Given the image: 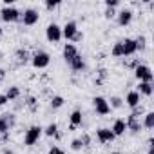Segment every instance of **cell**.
I'll list each match as a JSON object with an SVG mask.
<instances>
[{"label": "cell", "mask_w": 154, "mask_h": 154, "mask_svg": "<svg viewBox=\"0 0 154 154\" xmlns=\"http://www.w3.org/2000/svg\"><path fill=\"white\" fill-rule=\"evenodd\" d=\"M42 134H44V129H42L40 125H31V127L26 131V134H24V143H26L27 147H31V145H35V143L40 140Z\"/></svg>", "instance_id": "cell-3"}, {"label": "cell", "mask_w": 154, "mask_h": 154, "mask_svg": "<svg viewBox=\"0 0 154 154\" xmlns=\"http://www.w3.org/2000/svg\"><path fill=\"white\" fill-rule=\"evenodd\" d=\"M96 138H98L100 143H111V141H114L116 136L112 134L111 129H107V127H100V129L96 131Z\"/></svg>", "instance_id": "cell-10"}, {"label": "cell", "mask_w": 154, "mask_h": 154, "mask_svg": "<svg viewBox=\"0 0 154 154\" xmlns=\"http://www.w3.org/2000/svg\"><path fill=\"white\" fill-rule=\"evenodd\" d=\"M47 154H65L63 152V149H60V147H56V145H53L49 150H47Z\"/></svg>", "instance_id": "cell-36"}, {"label": "cell", "mask_w": 154, "mask_h": 154, "mask_svg": "<svg viewBox=\"0 0 154 154\" xmlns=\"http://www.w3.org/2000/svg\"><path fill=\"white\" fill-rule=\"evenodd\" d=\"M82 40H84V33H82V31L78 29V31L74 33V36L71 38V42H74V44H76V42H82Z\"/></svg>", "instance_id": "cell-35"}, {"label": "cell", "mask_w": 154, "mask_h": 154, "mask_svg": "<svg viewBox=\"0 0 154 154\" xmlns=\"http://www.w3.org/2000/svg\"><path fill=\"white\" fill-rule=\"evenodd\" d=\"M44 134H45V136H49V138L56 136V134H58V125H56V123H49V125L44 129Z\"/></svg>", "instance_id": "cell-29"}, {"label": "cell", "mask_w": 154, "mask_h": 154, "mask_svg": "<svg viewBox=\"0 0 154 154\" xmlns=\"http://www.w3.org/2000/svg\"><path fill=\"white\" fill-rule=\"evenodd\" d=\"M107 103L111 109H122L123 107V100L120 96H111V100H107Z\"/></svg>", "instance_id": "cell-26"}, {"label": "cell", "mask_w": 154, "mask_h": 154, "mask_svg": "<svg viewBox=\"0 0 154 154\" xmlns=\"http://www.w3.org/2000/svg\"><path fill=\"white\" fill-rule=\"evenodd\" d=\"M6 78V69H0V82Z\"/></svg>", "instance_id": "cell-40"}, {"label": "cell", "mask_w": 154, "mask_h": 154, "mask_svg": "<svg viewBox=\"0 0 154 154\" xmlns=\"http://www.w3.org/2000/svg\"><path fill=\"white\" fill-rule=\"evenodd\" d=\"M111 131H112V134H114V136H122V134H125V131H127V125H125V120H122V118H118V120H114V123H112V127H111Z\"/></svg>", "instance_id": "cell-17"}, {"label": "cell", "mask_w": 154, "mask_h": 154, "mask_svg": "<svg viewBox=\"0 0 154 154\" xmlns=\"http://www.w3.org/2000/svg\"><path fill=\"white\" fill-rule=\"evenodd\" d=\"M60 6V0H47V2H45V9H54V8H58Z\"/></svg>", "instance_id": "cell-32"}, {"label": "cell", "mask_w": 154, "mask_h": 154, "mask_svg": "<svg viewBox=\"0 0 154 154\" xmlns=\"http://www.w3.org/2000/svg\"><path fill=\"white\" fill-rule=\"evenodd\" d=\"M141 127H145V129H149V131H152V129H154V112H152V111L145 112V120H143Z\"/></svg>", "instance_id": "cell-23"}, {"label": "cell", "mask_w": 154, "mask_h": 154, "mask_svg": "<svg viewBox=\"0 0 154 154\" xmlns=\"http://www.w3.org/2000/svg\"><path fill=\"white\" fill-rule=\"evenodd\" d=\"M103 15H105V18H107V20H112V18L116 17V9H111V8H105V13H103Z\"/></svg>", "instance_id": "cell-34"}, {"label": "cell", "mask_w": 154, "mask_h": 154, "mask_svg": "<svg viewBox=\"0 0 154 154\" xmlns=\"http://www.w3.org/2000/svg\"><path fill=\"white\" fill-rule=\"evenodd\" d=\"M125 125H127V131H131L132 134H138L143 127H141V122H140V118H136V116H132V114H129L127 116V120H125Z\"/></svg>", "instance_id": "cell-11"}, {"label": "cell", "mask_w": 154, "mask_h": 154, "mask_svg": "<svg viewBox=\"0 0 154 154\" xmlns=\"http://www.w3.org/2000/svg\"><path fill=\"white\" fill-rule=\"evenodd\" d=\"M131 114H132V116H136V118H140L141 114H145V109H143V105H138V107H134Z\"/></svg>", "instance_id": "cell-33"}, {"label": "cell", "mask_w": 154, "mask_h": 154, "mask_svg": "<svg viewBox=\"0 0 154 154\" xmlns=\"http://www.w3.org/2000/svg\"><path fill=\"white\" fill-rule=\"evenodd\" d=\"M82 120H84V116H82V111L80 109H74L72 112H71V116H69V122H71V125H69V131H74L78 125H82Z\"/></svg>", "instance_id": "cell-13"}, {"label": "cell", "mask_w": 154, "mask_h": 154, "mask_svg": "<svg viewBox=\"0 0 154 154\" xmlns=\"http://www.w3.org/2000/svg\"><path fill=\"white\" fill-rule=\"evenodd\" d=\"M65 103V100H63V96H51V100H49V107L51 109H60L62 105Z\"/></svg>", "instance_id": "cell-25"}, {"label": "cell", "mask_w": 154, "mask_h": 154, "mask_svg": "<svg viewBox=\"0 0 154 154\" xmlns=\"http://www.w3.org/2000/svg\"><path fill=\"white\" fill-rule=\"evenodd\" d=\"M4 94H6L8 102H15V100H18V98H20V89H18L17 85H9V87H8V91H6Z\"/></svg>", "instance_id": "cell-22"}, {"label": "cell", "mask_w": 154, "mask_h": 154, "mask_svg": "<svg viewBox=\"0 0 154 154\" xmlns=\"http://www.w3.org/2000/svg\"><path fill=\"white\" fill-rule=\"evenodd\" d=\"M111 154H122V152H111Z\"/></svg>", "instance_id": "cell-44"}, {"label": "cell", "mask_w": 154, "mask_h": 154, "mask_svg": "<svg viewBox=\"0 0 154 154\" xmlns=\"http://www.w3.org/2000/svg\"><path fill=\"white\" fill-rule=\"evenodd\" d=\"M2 116H4V120L8 122L9 129H13V127L17 125V114H15V112H4Z\"/></svg>", "instance_id": "cell-28"}, {"label": "cell", "mask_w": 154, "mask_h": 154, "mask_svg": "<svg viewBox=\"0 0 154 154\" xmlns=\"http://www.w3.org/2000/svg\"><path fill=\"white\" fill-rule=\"evenodd\" d=\"M80 141H82V145H84V149H87V147H91V136H89L87 132H84V134L80 136Z\"/></svg>", "instance_id": "cell-30"}, {"label": "cell", "mask_w": 154, "mask_h": 154, "mask_svg": "<svg viewBox=\"0 0 154 154\" xmlns=\"http://www.w3.org/2000/svg\"><path fill=\"white\" fill-rule=\"evenodd\" d=\"M134 78L138 82H149V84H152V71H150V67L145 65V63H140L134 69Z\"/></svg>", "instance_id": "cell-4"}, {"label": "cell", "mask_w": 154, "mask_h": 154, "mask_svg": "<svg viewBox=\"0 0 154 154\" xmlns=\"http://www.w3.org/2000/svg\"><path fill=\"white\" fill-rule=\"evenodd\" d=\"M8 103V98H6V94H0V107H4Z\"/></svg>", "instance_id": "cell-38"}, {"label": "cell", "mask_w": 154, "mask_h": 154, "mask_svg": "<svg viewBox=\"0 0 154 154\" xmlns=\"http://www.w3.org/2000/svg\"><path fill=\"white\" fill-rule=\"evenodd\" d=\"M31 63L36 69H45L51 63V54L44 49H38V51H35V54H31Z\"/></svg>", "instance_id": "cell-1"}, {"label": "cell", "mask_w": 154, "mask_h": 154, "mask_svg": "<svg viewBox=\"0 0 154 154\" xmlns=\"http://www.w3.org/2000/svg\"><path fill=\"white\" fill-rule=\"evenodd\" d=\"M152 84H149V82H140L138 84V94H143V96H152Z\"/></svg>", "instance_id": "cell-21"}, {"label": "cell", "mask_w": 154, "mask_h": 154, "mask_svg": "<svg viewBox=\"0 0 154 154\" xmlns=\"http://www.w3.org/2000/svg\"><path fill=\"white\" fill-rule=\"evenodd\" d=\"M2 35H4V29H2V27H0V38H2Z\"/></svg>", "instance_id": "cell-42"}, {"label": "cell", "mask_w": 154, "mask_h": 154, "mask_svg": "<svg viewBox=\"0 0 154 154\" xmlns=\"http://www.w3.org/2000/svg\"><path fill=\"white\" fill-rule=\"evenodd\" d=\"M20 17H22V11H18L15 6H4L0 9V18L4 22H20Z\"/></svg>", "instance_id": "cell-2"}, {"label": "cell", "mask_w": 154, "mask_h": 154, "mask_svg": "<svg viewBox=\"0 0 154 154\" xmlns=\"http://www.w3.org/2000/svg\"><path fill=\"white\" fill-rule=\"evenodd\" d=\"M76 54H78V49H76V45L74 44H65L63 45V49H62V56H63V60L69 63Z\"/></svg>", "instance_id": "cell-12"}, {"label": "cell", "mask_w": 154, "mask_h": 154, "mask_svg": "<svg viewBox=\"0 0 154 154\" xmlns=\"http://www.w3.org/2000/svg\"><path fill=\"white\" fill-rule=\"evenodd\" d=\"M109 78V72H107V69L105 67H100L98 71H96V78H94V85H103L105 84V80Z\"/></svg>", "instance_id": "cell-18"}, {"label": "cell", "mask_w": 154, "mask_h": 154, "mask_svg": "<svg viewBox=\"0 0 154 154\" xmlns=\"http://www.w3.org/2000/svg\"><path fill=\"white\" fill-rule=\"evenodd\" d=\"M93 105H94V111L100 116H105V114L111 112V107H109V103H107V100L103 96H94L93 98Z\"/></svg>", "instance_id": "cell-7"}, {"label": "cell", "mask_w": 154, "mask_h": 154, "mask_svg": "<svg viewBox=\"0 0 154 154\" xmlns=\"http://www.w3.org/2000/svg\"><path fill=\"white\" fill-rule=\"evenodd\" d=\"M2 154H15V150H13V149H9V147H6V149L2 150Z\"/></svg>", "instance_id": "cell-39"}, {"label": "cell", "mask_w": 154, "mask_h": 154, "mask_svg": "<svg viewBox=\"0 0 154 154\" xmlns=\"http://www.w3.org/2000/svg\"><path fill=\"white\" fill-rule=\"evenodd\" d=\"M111 54H112L114 58H122V56H123V49H122V40H120V42H116V44L112 45V49H111Z\"/></svg>", "instance_id": "cell-27"}, {"label": "cell", "mask_w": 154, "mask_h": 154, "mask_svg": "<svg viewBox=\"0 0 154 154\" xmlns=\"http://www.w3.org/2000/svg\"><path fill=\"white\" fill-rule=\"evenodd\" d=\"M125 103L131 107V109H134V107H138L140 105V94L136 93V91H131L127 96H125Z\"/></svg>", "instance_id": "cell-19"}, {"label": "cell", "mask_w": 154, "mask_h": 154, "mask_svg": "<svg viewBox=\"0 0 154 154\" xmlns=\"http://www.w3.org/2000/svg\"><path fill=\"white\" fill-rule=\"evenodd\" d=\"M122 49H123V56H132V54L136 53L134 38H125V40H122Z\"/></svg>", "instance_id": "cell-15"}, {"label": "cell", "mask_w": 154, "mask_h": 154, "mask_svg": "<svg viewBox=\"0 0 154 154\" xmlns=\"http://www.w3.org/2000/svg\"><path fill=\"white\" fill-rule=\"evenodd\" d=\"M76 31H78V26H76V22H67V24L62 27V38L71 40V38L74 36Z\"/></svg>", "instance_id": "cell-14"}, {"label": "cell", "mask_w": 154, "mask_h": 154, "mask_svg": "<svg viewBox=\"0 0 154 154\" xmlns=\"http://www.w3.org/2000/svg\"><path fill=\"white\" fill-rule=\"evenodd\" d=\"M38 20H40V13H38L35 8L24 9V13H22V17H20V22H22L24 26H35Z\"/></svg>", "instance_id": "cell-5"}, {"label": "cell", "mask_w": 154, "mask_h": 154, "mask_svg": "<svg viewBox=\"0 0 154 154\" xmlns=\"http://www.w3.org/2000/svg\"><path fill=\"white\" fill-rule=\"evenodd\" d=\"M15 62H17V65H26V63H29V62H31V53H29L26 47H18V49L15 51Z\"/></svg>", "instance_id": "cell-9"}, {"label": "cell", "mask_w": 154, "mask_h": 154, "mask_svg": "<svg viewBox=\"0 0 154 154\" xmlns=\"http://www.w3.org/2000/svg\"><path fill=\"white\" fill-rule=\"evenodd\" d=\"M147 154H154V147H149V150H147Z\"/></svg>", "instance_id": "cell-41"}, {"label": "cell", "mask_w": 154, "mask_h": 154, "mask_svg": "<svg viewBox=\"0 0 154 154\" xmlns=\"http://www.w3.org/2000/svg\"><path fill=\"white\" fill-rule=\"evenodd\" d=\"M67 65H69L72 71H84V69H85V60H84V56L78 53V54H76V56L67 63Z\"/></svg>", "instance_id": "cell-16"}, {"label": "cell", "mask_w": 154, "mask_h": 154, "mask_svg": "<svg viewBox=\"0 0 154 154\" xmlns=\"http://www.w3.org/2000/svg\"><path fill=\"white\" fill-rule=\"evenodd\" d=\"M2 58H4V53H2V51H0V60H2Z\"/></svg>", "instance_id": "cell-43"}, {"label": "cell", "mask_w": 154, "mask_h": 154, "mask_svg": "<svg viewBox=\"0 0 154 154\" xmlns=\"http://www.w3.org/2000/svg\"><path fill=\"white\" fill-rule=\"evenodd\" d=\"M132 17H134L132 9H129V8L122 9L120 13H116V20H118V26H120V27H125V26H129V24L132 22Z\"/></svg>", "instance_id": "cell-8"}, {"label": "cell", "mask_w": 154, "mask_h": 154, "mask_svg": "<svg viewBox=\"0 0 154 154\" xmlns=\"http://www.w3.org/2000/svg\"><path fill=\"white\" fill-rule=\"evenodd\" d=\"M118 4H120V0H105V8H111V9H114Z\"/></svg>", "instance_id": "cell-37"}, {"label": "cell", "mask_w": 154, "mask_h": 154, "mask_svg": "<svg viewBox=\"0 0 154 154\" xmlns=\"http://www.w3.org/2000/svg\"><path fill=\"white\" fill-rule=\"evenodd\" d=\"M71 149H72V150H82V149H84V145H82L80 138H74V140L71 141Z\"/></svg>", "instance_id": "cell-31"}, {"label": "cell", "mask_w": 154, "mask_h": 154, "mask_svg": "<svg viewBox=\"0 0 154 154\" xmlns=\"http://www.w3.org/2000/svg\"><path fill=\"white\" fill-rule=\"evenodd\" d=\"M45 38L49 40V42H53V44H56V42H60L62 40V27L58 26V24H49L47 26V29H45Z\"/></svg>", "instance_id": "cell-6"}, {"label": "cell", "mask_w": 154, "mask_h": 154, "mask_svg": "<svg viewBox=\"0 0 154 154\" xmlns=\"http://www.w3.org/2000/svg\"><path fill=\"white\" fill-rule=\"evenodd\" d=\"M134 44H136V51H140V53H143V51L147 49V38H145L143 35L136 36V38H134Z\"/></svg>", "instance_id": "cell-24"}, {"label": "cell", "mask_w": 154, "mask_h": 154, "mask_svg": "<svg viewBox=\"0 0 154 154\" xmlns=\"http://www.w3.org/2000/svg\"><path fill=\"white\" fill-rule=\"evenodd\" d=\"M24 105H26V109H27L29 112H36V111H38V98H36V96H26Z\"/></svg>", "instance_id": "cell-20"}]
</instances>
